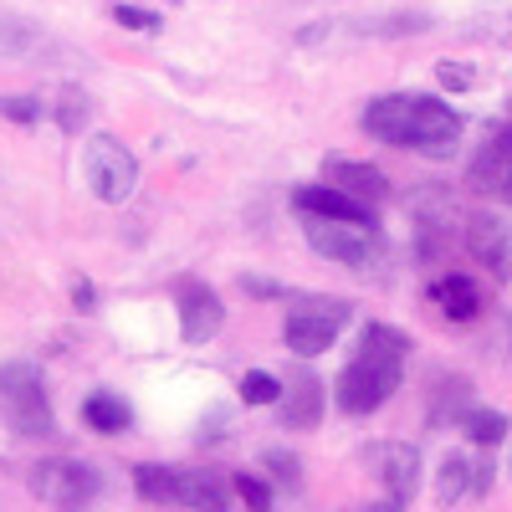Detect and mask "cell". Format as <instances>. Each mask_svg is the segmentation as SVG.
I'll use <instances>...</instances> for the list:
<instances>
[{
	"label": "cell",
	"mask_w": 512,
	"mask_h": 512,
	"mask_svg": "<svg viewBox=\"0 0 512 512\" xmlns=\"http://www.w3.org/2000/svg\"><path fill=\"white\" fill-rule=\"evenodd\" d=\"M374 466H379V482H384V492H390V502L415 497V482H420V451L415 446H379Z\"/></svg>",
	"instance_id": "8fae6325"
},
{
	"label": "cell",
	"mask_w": 512,
	"mask_h": 512,
	"mask_svg": "<svg viewBox=\"0 0 512 512\" xmlns=\"http://www.w3.org/2000/svg\"><path fill=\"white\" fill-rule=\"evenodd\" d=\"M169 502H180V507H226V487L216 472H175V497Z\"/></svg>",
	"instance_id": "9a60e30c"
},
{
	"label": "cell",
	"mask_w": 512,
	"mask_h": 512,
	"mask_svg": "<svg viewBox=\"0 0 512 512\" xmlns=\"http://www.w3.org/2000/svg\"><path fill=\"white\" fill-rule=\"evenodd\" d=\"M0 113H11L16 123H31V118H36V108H31V98H0Z\"/></svg>",
	"instance_id": "484cf974"
},
{
	"label": "cell",
	"mask_w": 512,
	"mask_h": 512,
	"mask_svg": "<svg viewBox=\"0 0 512 512\" xmlns=\"http://www.w3.org/2000/svg\"><path fill=\"white\" fill-rule=\"evenodd\" d=\"M466 251H472L497 282L512 277V221L507 216H472V226H466Z\"/></svg>",
	"instance_id": "ba28073f"
},
{
	"label": "cell",
	"mask_w": 512,
	"mask_h": 512,
	"mask_svg": "<svg viewBox=\"0 0 512 512\" xmlns=\"http://www.w3.org/2000/svg\"><path fill=\"white\" fill-rule=\"evenodd\" d=\"M359 354H369V359H390V364H405L410 338H405L400 328H390V323H369V328L359 333Z\"/></svg>",
	"instance_id": "2e32d148"
},
{
	"label": "cell",
	"mask_w": 512,
	"mask_h": 512,
	"mask_svg": "<svg viewBox=\"0 0 512 512\" xmlns=\"http://www.w3.org/2000/svg\"><path fill=\"white\" fill-rule=\"evenodd\" d=\"M221 323H226L221 297L205 282H180V333L190 344H210V338L221 333Z\"/></svg>",
	"instance_id": "9c48e42d"
},
{
	"label": "cell",
	"mask_w": 512,
	"mask_h": 512,
	"mask_svg": "<svg viewBox=\"0 0 512 512\" xmlns=\"http://www.w3.org/2000/svg\"><path fill=\"white\" fill-rule=\"evenodd\" d=\"M82 420L93 425V431H103V436H118V431H128V405L118 400V395H108V390H98V395H88V405H82Z\"/></svg>",
	"instance_id": "e0dca14e"
},
{
	"label": "cell",
	"mask_w": 512,
	"mask_h": 512,
	"mask_svg": "<svg viewBox=\"0 0 512 512\" xmlns=\"http://www.w3.org/2000/svg\"><path fill=\"white\" fill-rule=\"evenodd\" d=\"M436 77H441V88H456V93H461V88H472V72L456 67V62H441V67H436Z\"/></svg>",
	"instance_id": "d4e9b609"
},
{
	"label": "cell",
	"mask_w": 512,
	"mask_h": 512,
	"mask_svg": "<svg viewBox=\"0 0 512 512\" xmlns=\"http://www.w3.org/2000/svg\"><path fill=\"white\" fill-rule=\"evenodd\" d=\"M395 390H400V364L359 354L354 364H344V374H338L333 400H338V410H344V415H369V410H379L384 400H390Z\"/></svg>",
	"instance_id": "277c9868"
},
{
	"label": "cell",
	"mask_w": 512,
	"mask_h": 512,
	"mask_svg": "<svg viewBox=\"0 0 512 512\" xmlns=\"http://www.w3.org/2000/svg\"><path fill=\"white\" fill-rule=\"evenodd\" d=\"M241 400L246 405H277L282 400V384L267 369H251V374H241Z\"/></svg>",
	"instance_id": "44dd1931"
},
{
	"label": "cell",
	"mask_w": 512,
	"mask_h": 512,
	"mask_svg": "<svg viewBox=\"0 0 512 512\" xmlns=\"http://www.w3.org/2000/svg\"><path fill=\"white\" fill-rule=\"evenodd\" d=\"M82 175H88V185H93V195L103 205H123L139 185V159L128 154L113 134H93L88 149H82Z\"/></svg>",
	"instance_id": "3957f363"
},
{
	"label": "cell",
	"mask_w": 512,
	"mask_h": 512,
	"mask_svg": "<svg viewBox=\"0 0 512 512\" xmlns=\"http://www.w3.org/2000/svg\"><path fill=\"white\" fill-rule=\"evenodd\" d=\"M431 303L451 318V323H472L477 313H482V287L472 282V277H441L436 287H431Z\"/></svg>",
	"instance_id": "4fadbf2b"
},
{
	"label": "cell",
	"mask_w": 512,
	"mask_h": 512,
	"mask_svg": "<svg viewBox=\"0 0 512 512\" xmlns=\"http://www.w3.org/2000/svg\"><path fill=\"white\" fill-rule=\"evenodd\" d=\"M113 21L128 26V31H159V16H154V11H139V6H118Z\"/></svg>",
	"instance_id": "603a6c76"
},
{
	"label": "cell",
	"mask_w": 512,
	"mask_h": 512,
	"mask_svg": "<svg viewBox=\"0 0 512 512\" xmlns=\"http://www.w3.org/2000/svg\"><path fill=\"white\" fill-rule=\"evenodd\" d=\"M297 210H303V216H328V221H374L369 200L349 195L344 185H308V190H297Z\"/></svg>",
	"instance_id": "30bf717a"
},
{
	"label": "cell",
	"mask_w": 512,
	"mask_h": 512,
	"mask_svg": "<svg viewBox=\"0 0 512 512\" xmlns=\"http://www.w3.org/2000/svg\"><path fill=\"white\" fill-rule=\"evenodd\" d=\"M236 492H241V502H251V507H272V487L267 482H256V477H236Z\"/></svg>",
	"instance_id": "cb8c5ba5"
},
{
	"label": "cell",
	"mask_w": 512,
	"mask_h": 512,
	"mask_svg": "<svg viewBox=\"0 0 512 512\" xmlns=\"http://www.w3.org/2000/svg\"><path fill=\"white\" fill-rule=\"evenodd\" d=\"M344 318H349L344 297H318L313 308H292V313H287L282 338H287L292 354L313 359V354H328V349H333V338H338V328H344Z\"/></svg>",
	"instance_id": "8992f818"
},
{
	"label": "cell",
	"mask_w": 512,
	"mask_h": 512,
	"mask_svg": "<svg viewBox=\"0 0 512 512\" xmlns=\"http://www.w3.org/2000/svg\"><path fill=\"white\" fill-rule=\"evenodd\" d=\"M364 134L395 144V149H415L425 159H446L461 139V113L431 93H390L374 98L364 108Z\"/></svg>",
	"instance_id": "6da1fadb"
},
{
	"label": "cell",
	"mask_w": 512,
	"mask_h": 512,
	"mask_svg": "<svg viewBox=\"0 0 512 512\" xmlns=\"http://www.w3.org/2000/svg\"><path fill=\"white\" fill-rule=\"evenodd\" d=\"M461 431L472 436L477 446H497L507 436V415L502 410H466L461 415Z\"/></svg>",
	"instance_id": "ac0fdd59"
},
{
	"label": "cell",
	"mask_w": 512,
	"mask_h": 512,
	"mask_svg": "<svg viewBox=\"0 0 512 512\" xmlns=\"http://www.w3.org/2000/svg\"><path fill=\"white\" fill-rule=\"evenodd\" d=\"M328 180L344 185L359 200H384V195H390V185H384L379 169L374 164H359V159H328Z\"/></svg>",
	"instance_id": "5bb4252c"
},
{
	"label": "cell",
	"mask_w": 512,
	"mask_h": 512,
	"mask_svg": "<svg viewBox=\"0 0 512 512\" xmlns=\"http://www.w3.org/2000/svg\"><path fill=\"white\" fill-rule=\"evenodd\" d=\"M134 482H139V497H149V502L175 497V472L169 466H134Z\"/></svg>",
	"instance_id": "ffe728a7"
},
{
	"label": "cell",
	"mask_w": 512,
	"mask_h": 512,
	"mask_svg": "<svg viewBox=\"0 0 512 512\" xmlns=\"http://www.w3.org/2000/svg\"><path fill=\"white\" fill-rule=\"evenodd\" d=\"M308 246L344 267H369L384 251L374 221H328V216H308Z\"/></svg>",
	"instance_id": "5b68a950"
},
{
	"label": "cell",
	"mask_w": 512,
	"mask_h": 512,
	"mask_svg": "<svg viewBox=\"0 0 512 512\" xmlns=\"http://www.w3.org/2000/svg\"><path fill=\"white\" fill-rule=\"evenodd\" d=\"M507 190H512V169H507Z\"/></svg>",
	"instance_id": "83f0119b"
},
{
	"label": "cell",
	"mask_w": 512,
	"mask_h": 512,
	"mask_svg": "<svg viewBox=\"0 0 512 512\" xmlns=\"http://www.w3.org/2000/svg\"><path fill=\"white\" fill-rule=\"evenodd\" d=\"M262 466H272V477H277V482H287L292 492L303 487V477H297V456H287V451H267V456H262Z\"/></svg>",
	"instance_id": "7402d4cb"
},
{
	"label": "cell",
	"mask_w": 512,
	"mask_h": 512,
	"mask_svg": "<svg viewBox=\"0 0 512 512\" xmlns=\"http://www.w3.org/2000/svg\"><path fill=\"white\" fill-rule=\"evenodd\" d=\"M72 303H77L82 313H88V308L98 303V292H93V282H82V277H77V282H72Z\"/></svg>",
	"instance_id": "4316f807"
},
{
	"label": "cell",
	"mask_w": 512,
	"mask_h": 512,
	"mask_svg": "<svg viewBox=\"0 0 512 512\" xmlns=\"http://www.w3.org/2000/svg\"><path fill=\"white\" fill-rule=\"evenodd\" d=\"M466 487H472V466H466V456H446V461H441L436 497H441V502H456V497H466Z\"/></svg>",
	"instance_id": "d6986e66"
},
{
	"label": "cell",
	"mask_w": 512,
	"mask_h": 512,
	"mask_svg": "<svg viewBox=\"0 0 512 512\" xmlns=\"http://www.w3.org/2000/svg\"><path fill=\"white\" fill-rule=\"evenodd\" d=\"M31 492L41 502L77 507V502H93L103 492V477L88 461H41V466H31Z\"/></svg>",
	"instance_id": "52a82bcc"
},
{
	"label": "cell",
	"mask_w": 512,
	"mask_h": 512,
	"mask_svg": "<svg viewBox=\"0 0 512 512\" xmlns=\"http://www.w3.org/2000/svg\"><path fill=\"white\" fill-rule=\"evenodd\" d=\"M0 410H6L16 436H47L52 431V405H47V384L31 359L0 364Z\"/></svg>",
	"instance_id": "7a4b0ae2"
},
{
	"label": "cell",
	"mask_w": 512,
	"mask_h": 512,
	"mask_svg": "<svg viewBox=\"0 0 512 512\" xmlns=\"http://www.w3.org/2000/svg\"><path fill=\"white\" fill-rule=\"evenodd\" d=\"M282 431H313V425L323 420V384L313 374H297L292 390L282 395Z\"/></svg>",
	"instance_id": "7c38bea8"
}]
</instances>
